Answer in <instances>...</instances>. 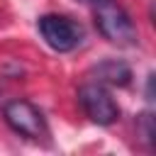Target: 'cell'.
Here are the masks:
<instances>
[{
  "label": "cell",
  "mask_w": 156,
  "mask_h": 156,
  "mask_svg": "<svg viewBox=\"0 0 156 156\" xmlns=\"http://www.w3.org/2000/svg\"><path fill=\"white\" fill-rule=\"evenodd\" d=\"M93 76H95V83H102V85L107 83V85L124 88L132 83V68L117 58H107V61H100L98 66H93Z\"/></svg>",
  "instance_id": "5b68a950"
},
{
  "label": "cell",
  "mask_w": 156,
  "mask_h": 156,
  "mask_svg": "<svg viewBox=\"0 0 156 156\" xmlns=\"http://www.w3.org/2000/svg\"><path fill=\"white\" fill-rule=\"evenodd\" d=\"M93 17L98 32L119 46H132L136 44V27L129 17V12L117 2V0H95L93 2Z\"/></svg>",
  "instance_id": "6da1fadb"
},
{
  "label": "cell",
  "mask_w": 156,
  "mask_h": 156,
  "mask_svg": "<svg viewBox=\"0 0 156 156\" xmlns=\"http://www.w3.org/2000/svg\"><path fill=\"white\" fill-rule=\"evenodd\" d=\"M139 132H141V139L144 141H154V117L149 115V112H144L141 117H139Z\"/></svg>",
  "instance_id": "8992f818"
},
{
  "label": "cell",
  "mask_w": 156,
  "mask_h": 156,
  "mask_svg": "<svg viewBox=\"0 0 156 156\" xmlns=\"http://www.w3.org/2000/svg\"><path fill=\"white\" fill-rule=\"evenodd\" d=\"M2 117L7 122V127L27 139H44L49 134L46 119L41 115V110L37 105H32L29 100H10L2 107Z\"/></svg>",
  "instance_id": "3957f363"
},
{
  "label": "cell",
  "mask_w": 156,
  "mask_h": 156,
  "mask_svg": "<svg viewBox=\"0 0 156 156\" xmlns=\"http://www.w3.org/2000/svg\"><path fill=\"white\" fill-rule=\"evenodd\" d=\"M78 102H80L83 112L90 117V122H95L100 127L115 124L117 117H119V107L102 83H95V80L83 83L78 88Z\"/></svg>",
  "instance_id": "277c9868"
},
{
  "label": "cell",
  "mask_w": 156,
  "mask_h": 156,
  "mask_svg": "<svg viewBox=\"0 0 156 156\" xmlns=\"http://www.w3.org/2000/svg\"><path fill=\"white\" fill-rule=\"evenodd\" d=\"M37 27L41 39L58 54L73 51L83 41V27L66 15H41Z\"/></svg>",
  "instance_id": "7a4b0ae2"
},
{
  "label": "cell",
  "mask_w": 156,
  "mask_h": 156,
  "mask_svg": "<svg viewBox=\"0 0 156 156\" xmlns=\"http://www.w3.org/2000/svg\"><path fill=\"white\" fill-rule=\"evenodd\" d=\"M85 2H90V5H93V2H95V0H85Z\"/></svg>",
  "instance_id": "52a82bcc"
}]
</instances>
